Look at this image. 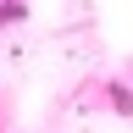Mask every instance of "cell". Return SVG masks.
<instances>
[{"label": "cell", "mask_w": 133, "mask_h": 133, "mask_svg": "<svg viewBox=\"0 0 133 133\" xmlns=\"http://www.w3.org/2000/svg\"><path fill=\"white\" fill-rule=\"evenodd\" d=\"M28 22V0H0V28H22Z\"/></svg>", "instance_id": "6da1fadb"}]
</instances>
